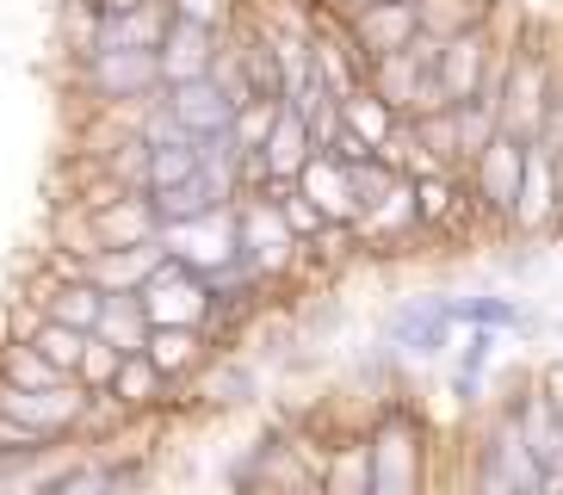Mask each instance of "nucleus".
I'll use <instances>...</instances> for the list:
<instances>
[{
	"label": "nucleus",
	"instance_id": "nucleus-1",
	"mask_svg": "<svg viewBox=\"0 0 563 495\" xmlns=\"http://www.w3.org/2000/svg\"><path fill=\"white\" fill-rule=\"evenodd\" d=\"M477 483L489 495H545V464L532 459V446L520 440V421L508 409L489 421L477 446Z\"/></svg>",
	"mask_w": 563,
	"mask_h": 495
},
{
	"label": "nucleus",
	"instance_id": "nucleus-2",
	"mask_svg": "<svg viewBox=\"0 0 563 495\" xmlns=\"http://www.w3.org/2000/svg\"><path fill=\"white\" fill-rule=\"evenodd\" d=\"M365 446H372V495H409L421 483V421L409 409L390 403Z\"/></svg>",
	"mask_w": 563,
	"mask_h": 495
},
{
	"label": "nucleus",
	"instance_id": "nucleus-3",
	"mask_svg": "<svg viewBox=\"0 0 563 495\" xmlns=\"http://www.w3.org/2000/svg\"><path fill=\"white\" fill-rule=\"evenodd\" d=\"M162 242H167V254L199 266L205 279L230 273V266H249L242 261V235H235V205H217V211L186 217V223H162Z\"/></svg>",
	"mask_w": 563,
	"mask_h": 495
},
{
	"label": "nucleus",
	"instance_id": "nucleus-4",
	"mask_svg": "<svg viewBox=\"0 0 563 495\" xmlns=\"http://www.w3.org/2000/svg\"><path fill=\"white\" fill-rule=\"evenodd\" d=\"M551 94H558V75L539 50H508V75H501V131L508 136H539L551 112Z\"/></svg>",
	"mask_w": 563,
	"mask_h": 495
},
{
	"label": "nucleus",
	"instance_id": "nucleus-5",
	"mask_svg": "<svg viewBox=\"0 0 563 495\" xmlns=\"http://www.w3.org/2000/svg\"><path fill=\"white\" fill-rule=\"evenodd\" d=\"M520 174H527V136L496 131V136H489V148L471 155V198H477V211H489V217L508 223L514 198H520Z\"/></svg>",
	"mask_w": 563,
	"mask_h": 495
},
{
	"label": "nucleus",
	"instance_id": "nucleus-6",
	"mask_svg": "<svg viewBox=\"0 0 563 495\" xmlns=\"http://www.w3.org/2000/svg\"><path fill=\"white\" fill-rule=\"evenodd\" d=\"M136 297H143L150 322H192V329H205V310H211V285H205V273L199 266H186L180 254H167L150 279H143Z\"/></svg>",
	"mask_w": 563,
	"mask_h": 495
},
{
	"label": "nucleus",
	"instance_id": "nucleus-7",
	"mask_svg": "<svg viewBox=\"0 0 563 495\" xmlns=\"http://www.w3.org/2000/svg\"><path fill=\"white\" fill-rule=\"evenodd\" d=\"M235 235H242V261H249L261 279L266 273H285L291 254L303 248L273 198H235Z\"/></svg>",
	"mask_w": 563,
	"mask_h": 495
},
{
	"label": "nucleus",
	"instance_id": "nucleus-8",
	"mask_svg": "<svg viewBox=\"0 0 563 495\" xmlns=\"http://www.w3.org/2000/svg\"><path fill=\"white\" fill-rule=\"evenodd\" d=\"M87 87L100 99H112V106L162 94V50H131V44L93 50L87 56Z\"/></svg>",
	"mask_w": 563,
	"mask_h": 495
},
{
	"label": "nucleus",
	"instance_id": "nucleus-9",
	"mask_svg": "<svg viewBox=\"0 0 563 495\" xmlns=\"http://www.w3.org/2000/svg\"><path fill=\"white\" fill-rule=\"evenodd\" d=\"M514 230L527 235H545L563 230V167L551 162V148L532 136L527 143V174H520V198H514Z\"/></svg>",
	"mask_w": 563,
	"mask_h": 495
},
{
	"label": "nucleus",
	"instance_id": "nucleus-10",
	"mask_svg": "<svg viewBox=\"0 0 563 495\" xmlns=\"http://www.w3.org/2000/svg\"><path fill=\"white\" fill-rule=\"evenodd\" d=\"M452 297H409L390 310L384 322V341L397 346V353H415V360H433V353H446L452 346Z\"/></svg>",
	"mask_w": 563,
	"mask_h": 495
},
{
	"label": "nucleus",
	"instance_id": "nucleus-11",
	"mask_svg": "<svg viewBox=\"0 0 563 495\" xmlns=\"http://www.w3.org/2000/svg\"><path fill=\"white\" fill-rule=\"evenodd\" d=\"M87 230H93V254L100 248H136V242H155L162 235V211H155L150 193H112L106 205L87 211Z\"/></svg>",
	"mask_w": 563,
	"mask_h": 495
},
{
	"label": "nucleus",
	"instance_id": "nucleus-12",
	"mask_svg": "<svg viewBox=\"0 0 563 495\" xmlns=\"http://www.w3.org/2000/svg\"><path fill=\"white\" fill-rule=\"evenodd\" d=\"M162 99L174 106V118H180L192 136H217L235 124V99L230 87L217 81V75H192V81H167Z\"/></svg>",
	"mask_w": 563,
	"mask_h": 495
},
{
	"label": "nucleus",
	"instance_id": "nucleus-13",
	"mask_svg": "<svg viewBox=\"0 0 563 495\" xmlns=\"http://www.w3.org/2000/svg\"><path fill=\"white\" fill-rule=\"evenodd\" d=\"M489 63H496V37H489V25H471V32L446 37V50H440V68H433V75H440L446 99L459 106V99H477Z\"/></svg>",
	"mask_w": 563,
	"mask_h": 495
},
{
	"label": "nucleus",
	"instance_id": "nucleus-14",
	"mask_svg": "<svg viewBox=\"0 0 563 495\" xmlns=\"http://www.w3.org/2000/svg\"><path fill=\"white\" fill-rule=\"evenodd\" d=\"M347 32L360 37V50L378 63V56L402 50L421 32V7H415V0H372V7H360V13L347 19Z\"/></svg>",
	"mask_w": 563,
	"mask_h": 495
},
{
	"label": "nucleus",
	"instance_id": "nucleus-15",
	"mask_svg": "<svg viewBox=\"0 0 563 495\" xmlns=\"http://www.w3.org/2000/svg\"><path fill=\"white\" fill-rule=\"evenodd\" d=\"M298 186L316 198V211L329 223H360V193H353V167L334 162L329 148H316L310 162L298 167Z\"/></svg>",
	"mask_w": 563,
	"mask_h": 495
},
{
	"label": "nucleus",
	"instance_id": "nucleus-16",
	"mask_svg": "<svg viewBox=\"0 0 563 495\" xmlns=\"http://www.w3.org/2000/svg\"><path fill=\"white\" fill-rule=\"evenodd\" d=\"M415 230H428V223H421V211H415V180H409V174H402V180L390 186L372 211H360V242L384 248V254H390V248H402Z\"/></svg>",
	"mask_w": 563,
	"mask_h": 495
},
{
	"label": "nucleus",
	"instance_id": "nucleus-17",
	"mask_svg": "<svg viewBox=\"0 0 563 495\" xmlns=\"http://www.w3.org/2000/svg\"><path fill=\"white\" fill-rule=\"evenodd\" d=\"M217 56H223V32L192 25V19H174V32H167V44H162V87L167 81H192V75H211Z\"/></svg>",
	"mask_w": 563,
	"mask_h": 495
},
{
	"label": "nucleus",
	"instance_id": "nucleus-18",
	"mask_svg": "<svg viewBox=\"0 0 563 495\" xmlns=\"http://www.w3.org/2000/svg\"><path fill=\"white\" fill-rule=\"evenodd\" d=\"M167 261V242H136V248H100V254H87V279L106 285V292H143L155 266Z\"/></svg>",
	"mask_w": 563,
	"mask_h": 495
},
{
	"label": "nucleus",
	"instance_id": "nucleus-19",
	"mask_svg": "<svg viewBox=\"0 0 563 495\" xmlns=\"http://www.w3.org/2000/svg\"><path fill=\"white\" fill-rule=\"evenodd\" d=\"M167 32H174V0H143V7H131V13L100 19V44H93V50H112V44L162 50Z\"/></svg>",
	"mask_w": 563,
	"mask_h": 495
},
{
	"label": "nucleus",
	"instance_id": "nucleus-20",
	"mask_svg": "<svg viewBox=\"0 0 563 495\" xmlns=\"http://www.w3.org/2000/svg\"><path fill=\"white\" fill-rule=\"evenodd\" d=\"M415 180V211L428 230H452V223H471V198H464L459 174L452 167H428V174H409Z\"/></svg>",
	"mask_w": 563,
	"mask_h": 495
},
{
	"label": "nucleus",
	"instance_id": "nucleus-21",
	"mask_svg": "<svg viewBox=\"0 0 563 495\" xmlns=\"http://www.w3.org/2000/svg\"><path fill=\"white\" fill-rule=\"evenodd\" d=\"M261 155H266V167H273L279 180H298V167L316 155V131H310V118H303L298 106H291V99L279 106V124H273V136H266Z\"/></svg>",
	"mask_w": 563,
	"mask_h": 495
},
{
	"label": "nucleus",
	"instance_id": "nucleus-22",
	"mask_svg": "<svg viewBox=\"0 0 563 495\" xmlns=\"http://www.w3.org/2000/svg\"><path fill=\"white\" fill-rule=\"evenodd\" d=\"M452 322L459 329H501V334H527L539 329V316L520 304V297H496V292H477V297H452Z\"/></svg>",
	"mask_w": 563,
	"mask_h": 495
},
{
	"label": "nucleus",
	"instance_id": "nucleus-23",
	"mask_svg": "<svg viewBox=\"0 0 563 495\" xmlns=\"http://www.w3.org/2000/svg\"><path fill=\"white\" fill-rule=\"evenodd\" d=\"M37 304H44L56 322H75V329H100L106 285H93V279H56V285H37Z\"/></svg>",
	"mask_w": 563,
	"mask_h": 495
},
{
	"label": "nucleus",
	"instance_id": "nucleus-24",
	"mask_svg": "<svg viewBox=\"0 0 563 495\" xmlns=\"http://www.w3.org/2000/svg\"><path fill=\"white\" fill-rule=\"evenodd\" d=\"M150 310H143V297L136 292H106V310H100V329L112 346H124V353H143V341H150Z\"/></svg>",
	"mask_w": 563,
	"mask_h": 495
},
{
	"label": "nucleus",
	"instance_id": "nucleus-25",
	"mask_svg": "<svg viewBox=\"0 0 563 495\" xmlns=\"http://www.w3.org/2000/svg\"><path fill=\"white\" fill-rule=\"evenodd\" d=\"M365 81H372V94H378V99H390V112H397V118H409L415 112V94H421V81H428V75L409 63V50H390V56H378V63H372V75H365Z\"/></svg>",
	"mask_w": 563,
	"mask_h": 495
},
{
	"label": "nucleus",
	"instance_id": "nucleus-26",
	"mask_svg": "<svg viewBox=\"0 0 563 495\" xmlns=\"http://www.w3.org/2000/svg\"><path fill=\"white\" fill-rule=\"evenodd\" d=\"M155 211H162V223H186V217H205L217 211V205H230V198L217 193V180H205V174H186V180L174 186H155Z\"/></svg>",
	"mask_w": 563,
	"mask_h": 495
},
{
	"label": "nucleus",
	"instance_id": "nucleus-27",
	"mask_svg": "<svg viewBox=\"0 0 563 495\" xmlns=\"http://www.w3.org/2000/svg\"><path fill=\"white\" fill-rule=\"evenodd\" d=\"M199 329L192 322H155L150 329V341H143V353H150L155 365H162L167 378H180V372H192L199 365Z\"/></svg>",
	"mask_w": 563,
	"mask_h": 495
},
{
	"label": "nucleus",
	"instance_id": "nucleus-28",
	"mask_svg": "<svg viewBox=\"0 0 563 495\" xmlns=\"http://www.w3.org/2000/svg\"><path fill=\"white\" fill-rule=\"evenodd\" d=\"M0 372H7V384H25V391H51V384L75 378L56 360H44L32 341H0Z\"/></svg>",
	"mask_w": 563,
	"mask_h": 495
},
{
	"label": "nucleus",
	"instance_id": "nucleus-29",
	"mask_svg": "<svg viewBox=\"0 0 563 495\" xmlns=\"http://www.w3.org/2000/svg\"><path fill=\"white\" fill-rule=\"evenodd\" d=\"M341 124H347V131H360L365 143L378 148L384 136H390V131L402 124V118L390 112V99H378V94H372V81H360L347 99H341Z\"/></svg>",
	"mask_w": 563,
	"mask_h": 495
},
{
	"label": "nucleus",
	"instance_id": "nucleus-30",
	"mask_svg": "<svg viewBox=\"0 0 563 495\" xmlns=\"http://www.w3.org/2000/svg\"><path fill=\"white\" fill-rule=\"evenodd\" d=\"M415 124V143L428 148V162L433 167H459L464 162V143H459V112H421V118H409Z\"/></svg>",
	"mask_w": 563,
	"mask_h": 495
},
{
	"label": "nucleus",
	"instance_id": "nucleus-31",
	"mask_svg": "<svg viewBox=\"0 0 563 495\" xmlns=\"http://www.w3.org/2000/svg\"><path fill=\"white\" fill-rule=\"evenodd\" d=\"M322 490L329 495H372V446H334L322 464Z\"/></svg>",
	"mask_w": 563,
	"mask_h": 495
},
{
	"label": "nucleus",
	"instance_id": "nucleus-32",
	"mask_svg": "<svg viewBox=\"0 0 563 495\" xmlns=\"http://www.w3.org/2000/svg\"><path fill=\"white\" fill-rule=\"evenodd\" d=\"M421 7V25L433 37H459L471 25H489V0H415Z\"/></svg>",
	"mask_w": 563,
	"mask_h": 495
},
{
	"label": "nucleus",
	"instance_id": "nucleus-33",
	"mask_svg": "<svg viewBox=\"0 0 563 495\" xmlns=\"http://www.w3.org/2000/svg\"><path fill=\"white\" fill-rule=\"evenodd\" d=\"M167 384V372L150 360V353H124V365H118V378H112V391L131 403V409H150L155 403V391Z\"/></svg>",
	"mask_w": 563,
	"mask_h": 495
},
{
	"label": "nucleus",
	"instance_id": "nucleus-34",
	"mask_svg": "<svg viewBox=\"0 0 563 495\" xmlns=\"http://www.w3.org/2000/svg\"><path fill=\"white\" fill-rule=\"evenodd\" d=\"M87 334H93V329H75V322H56V316H51V322L32 334V346L44 353V360H56L63 372H75V365H81V353H87Z\"/></svg>",
	"mask_w": 563,
	"mask_h": 495
},
{
	"label": "nucleus",
	"instance_id": "nucleus-35",
	"mask_svg": "<svg viewBox=\"0 0 563 495\" xmlns=\"http://www.w3.org/2000/svg\"><path fill=\"white\" fill-rule=\"evenodd\" d=\"M452 112H459V143H464V162H471V155H477V148H489V136L501 131V112L489 106V99H459Z\"/></svg>",
	"mask_w": 563,
	"mask_h": 495
},
{
	"label": "nucleus",
	"instance_id": "nucleus-36",
	"mask_svg": "<svg viewBox=\"0 0 563 495\" xmlns=\"http://www.w3.org/2000/svg\"><path fill=\"white\" fill-rule=\"evenodd\" d=\"M118 365H124V346H112L106 334H87V353H81V365H75V378H81L87 391H112Z\"/></svg>",
	"mask_w": 563,
	"mask_h": 495
},
{
	"label": "nucleus",
	"instance_id": "nucleus-37",
	"mask_svg": "<svg viewBox=\"0 0 563 495\" xmlns=\"http://www.w3.org/2000/svg\"><path fill=\"white\" fill-rule=\"evenodd\" d=\"M279 106H285V99H249V106L235 112L230 136L242 148H266V136H273V124H279Z\"/></svg>",
	"mask_w": 563,
	"mask_h": 495
},
{
	"label": "nucleus",
	"instance_id": "nucleus-38",
	"mask_svg": "<svg viewBox=\"0 0 563 495\" xmlns=\"http://www.w3.org/2000/svg\"><path fill=\"white\" fill-rule=\"evenodd\" d=\"M186 174H199V143H162L150 148V193L155 186H174Z\"/></svg>",
	"mask_w": 563,
	"mask_h": 495
},
{
	"label": "nucleus",
	"instance_id": "nucleus-39",
	"mask_svg": "<svg viewBox=\"0 0 563 495\" xmlns=\"http://www.w3.org/2000/svg\"><path fill=\"white\" fill-rule=\"evenodd\" d=\"M254 391H261V378H254L249 365L223 360V365H217V372H211V396H217V403H249Z\"/></svg>",
	"mask_w": 563,
	"mask_h": 495
},
{
	"label": "nucleus",
	"instance_id": "nucleus-40",
	"mask_svg": "<svg viewBox=\"0 0 563 495\" xmlns=\"http://www.w3.org/2000/svg\"><path fill=\"white\" fill-rule=\"evenodd\" d=\"M501 346V329H464V346H459V372H489V360H496Z\"/></svg>",
	"mask_w": 563,
	"mask_h": 495
},
{
	"label": "nucleus",
	"instance_id": "nucleus-41",
	"mask_svg": "<svg viewBox=\"0 0 563 495\" xmlns=\"http://www.w3.org/2000/svg\"><path fill=\"white\" fill-rule=\"evenodd\" d=\"M174 19H192V25H211V32H230L235 0H174Z\"/></svg>",
	"mask_w": 563,
	"mask_h": 495
},
{
	"label": "nucleus",
	"instance_id": "nucleus-42",
	"mask_svg": "<svg viewBox=\"0 0 563 495\" xmlns=\"http://www.w3.org/2000/svg\"><path fill=\"white\" fill-rule=\"evenodd\" d=\"M539 143H545L551 162L563 167V81H558V94H551V112H545V124H539Z\"/></svg>",
	"mask_w": 563,
	"mask_h": 495
},
{
	"label": "nucleus",
	"instance_id": "nucleus-43",
	"mask_svg": "<svg viewBox=\"0 0 563 495\" xmlns=\"http://www.w3.org/2000/svg\"><path fill=\"white\" fill-rule=\"evenodd\" d=\"M539 391H545V396H551V409L563 415V360H551L545 372H539Z\"/></svg>",
	"mask_w": 563,
	"mask_h": 495
},
{
	"label": "nucleus",
	"instance_id": "nucleus-44",
	"mask_svg": "<svg viewBox=\"0 0 563 495\" xmlns=\"http://www.w3.org/2000/svg\"><path fill=\"white\" fill-rule=\"evenodd\" d=\"M316 7H322V13H334V19H353L360 7H372V0H316Z\"/></svg>",
	"mask_w": 563,
	"mask_h": 495
},
{
	"label": "nucleus",
	"instance_id": "nucleus-45",
	"mask_svg": "<svg viewBox=\"0 0 563 495\" xmlns=\"http://www.w3.org/2000/svg\"><path fill=\"white\" fill-rule=\"evenodd\" d=\"M0 384H7V372H0Z\"/></svg>",
	"mask_w": 563,
	"mask_h": 495
}]
</instances>
